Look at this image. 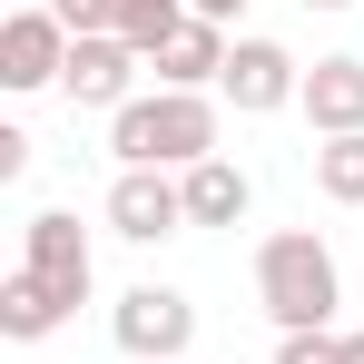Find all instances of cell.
<instances>
[{
	"instance_id": "cell-1",
	"label": "cell",
	"mask_w": 364,
	"mask_h": 364,
	"mask_svg": "<svg viewBox=\"0 0 364 364\" xmlns=\"http://www.w3.org/2000/svg\"><path fill=\"white\" fill-rule=\"evenodd\" d=\"M256 305L276 315V335H335V305H345V276L315 227H276L256 246Z\"/></svg>"
},
{
	"instance_id": "cell-2",
	"label": "cell",
	"mask_w": 364,
	"mask_h": 364,
	"mask_svg": "<svg viewBox=\"0 0 364 364\" xmlns=\"http://www.w3.org/2000/svg\"><path fill=\"white\" fill-rule=\"evenodd\" d=\"M109 158H119V168H168V178H187L197 158H217V99H197V89L128 99L119 119H109Z\"/></svg>"
},
{
	"instance_id": "cell-3",
	"label": "cell",
	"mask_w": 364,
	"mask_h": 364,
	"mask_svg": "<svg viewBox=\"0 0 364 364\" xmlns=\"http://www.w3.org/2000/svg\"><path fill=\"white\" fill-rule=\"evenodd\" d=\"M109 325H119V355H138V364H178L197 345V305L178 286H128L109 305Z\"/></svg>"
},
{
	"instance_id": "cell-4",
	"label": "cell",
	"mask_w": 364,
	"mask_h": 364,
	"mask_svg": "<svg viewBox=\"0 0 364 364\" xmlns=\"http://www.w3.org/2000/svg\"><path fill=\"white\" fill-rule=\"evenodd\" d=\"M217 99H227L237 119H276V109H296V99H305V60L286 50V40H237Z\"/></svg>"
},
{
	"instance_id": "cell-5",
	"label": "cell",
	"mask_w": 364,
	"mask_h": 364,
	"mask_svg": "<svg viewBox=\"0 0 364 364\" xmlns=\"http://www.w3.org/2000/svg\"><path fill=\"white\" fill-rule=\"evenodd\" d=\"M20 266H30L69 315L89 305V276H99V266H89V237H79V217H69V207H40V217L20 227Z\"/></svg>"
},
{
	"instance_id": "cell-6",
	"label": "cell",
	"mask_w": 364,
	"mask_h": 364,
	"mask_svg": "<svg viewBox=\"0 0 364 364\" xmlns=\"http://www.w3.org/2000/svg\"><path fill=\"white\" fill-rule=\"evenodd\" d=\"M178 227H187V187L168 168H119L109 178V237L158 246V237H178Z\"/></svg>"
},
{
	"instance_id": "cell-7",
	"label": "cell",
	"mask_w": 364,
	"mask_h": 364,
	"mask_svg": "<svg viewBox=\"0 0 364 364\" xmlns=\"http://www.w3.org/2000/svg\"><path fill=\"white\" fill-rule=\"evenodd\" d=\"M60 69H69V20L50 0L0 20V89H60Z\"/></svg>"
},
{
	"instance_id": "cell-8",
	"label": "cell",
	"mask_w": 364,
	"mask_h": 364,
	"mask_svg": "<svg viewBox=\"0 0 364 364\" xmlns=\"http://www.w3.org/2000/svg\"><path fill=\"white\" fill-rule=\"evenodd\" d=\"M60 89H69V109H109L119 119L128 99H138V50H128L119 30H89V40H69Z\"/></svg>"
},
{
	"instance_id": "cell-9",
	"label": "cell",
	"mask_w": 364,
	"mask_h": 364,
	"mask_svg": "<svg viewBox=\"0 0 364 364\" xmlns=\"http://www.w3.org/2000/svg\"><path fill=\"white\" fill-rule=\"evenodd\" d=\"M296 109L315 119V138H355L364 128V60H315Z\"/></svg>"
},
{
	"instance_id": "cell-10",
	"label": "cell",
	"mask_w": 364,
	"mask_h": 364,
	"mask_svg": "<svg viewBox=\"0 0 364 364\" xmlns=\"http://www.w3.org/2000/svg\"><path fill=\"white\" fill-rule=\"evenodd\" d=\"M227 60H237V40H227L217 20H187L178 40L158 50V89H197V99H207V89L227 79Z\"/></svg>"
},
{
	"instance_id": "cell-11",
	"label": "cell",
	"mask_w": 364,
	"mask_h": 364,
	"mask_svg": "<svg viewBox=\"0 0 364 364\" xmlns=\"http://www.w3.org/2000/svg\"><path fill=\"white\" fill-rule=\"evenodd\" d=\"M178 187H187V227H237L246 207H256V178H246L237 158H197Z\"/></svg>"
},
{
	"instance_id": "cell-12",
	"label": "cell",
	"mask_w": 364,
	"mask_h": 364,
	"mask_svg": "<svg viewBox=\"0 0 364 364\" xmlns=\"http://www.w3.org/2000/svg\"><path fill=\"white\" fill-rule=\"evenodd\" d=\"M69 305L50 296V286H40V276H30V266H20V276H10V286H0V335H10V345H40V335H50V325H60Z\"/></svg>"
},
{
	"instance_id": "cell-13",
	"label": "cell",
	"mask_w": 364,
	"mask_h": 364,
	"mask_svg": "<svg viewBox=\"0 0 364 364\" xmlns=\"http://www.w3.org/2000/svg\"><path fill=\"white\" fill-rule=\"evenodd\" d=\"M187 20H197L187 0H119V40L138 50V60H158V50H168V40L187 30Z\"/></svg>"
},
{
	"instance_id": "cell-14",
	"label": "cell",
	"mask_w": 364,
	"mask_h": 364,
	"mask_svg": "<svg viewBox=\"0 0 364 364\" xmlns=\"http://www.w3.org/2000/svg\"><path fill=\"white\" fill-rule=\"evenodd\" d=\"M315 187L335 207H364V128L355 138H315Z\"/></svg>"
},
{
	"instance_id": "cell-15",
	"label": "cell",
	"mask_w": 364,
	"mask_h": 364,
	"mask_svg": "<svg viewBox=\"0 0 364 364\" xmlns=\"http://www.w3.org/2000/svg\"><path fill=\"white\" fill-rule=\"evenodd\" d=\"M276 364H345V335H276Z\"/></svg>"
},
{
	"instance_id": "cell-16",
	"label": "cell",
	"mask_w": 364,
	"mask_h": 364,
	"mask_svg": "<svg viewBox=\"0 0 364 364\" xmlns=\"http://www.w3.org/2000/svg\"><path fill=\"white\" fill-rule=\"evenodd\" d=\"M69 20V40H89V30H119V0H50Z\"/></svg>"
},
{
	"instance_id": "cell-17",
	"label": "cell",
	"mask_w": 364,
	"mask_h": 364,
	"mask_svg": "<svg viewBox=\"0 0 364 364\" xmlns=\"http://www.w3.org/2000/svg\"><path fill=\"white\" fill-rule=\"evenodd\" d=\"M187 10H197V20H217V30H227V20H237L246 0H187Z\"/></svg>"
},
{
	"instance_id": "cell-18",
	"label": "cell",
	"mask_w": 364,
	"mask_h": 364,
	"mask_svg": "<svg viewBox=\"0 0 364 364\" xmlns=\"http://www.w3.org/2000/svg\"><path fill=\"white\" fill-rule=\"evenodd\" d=\"M345 364H364V335H345Z\"/></svg>"
},
{
	"instance_id": "cell-19",
	"label": "cell",
	"mask_w": 364,
	"mask_h": 364,
	"mask_svg": "<svg viewBox=\"0 0 364 364\" xmlns=\"http://www.w3.org/2000/svg\"><path fill=\"white\" fill-rule=\"evenodd\" d=\"M305 10H345V0H305Z\"/></svg>"
}]
</instances>
